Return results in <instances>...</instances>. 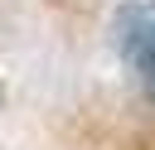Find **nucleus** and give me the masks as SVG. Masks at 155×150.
Here are the masks:
<instances>
[{"label":"nucleus","instance_id":"obj_1","mask_svg":"<svg viewBox=\"0 0 155 150\" xmlns=\"http://www.w3.org/2000/svg\"><path fill=\"white\" fill-rule=\"evenodd\" d=\"M116 29H121V53H126L140 92L155 102V0H126Z\"/></svg>","mask_w":155,"mask_h":150}]
</instances>
